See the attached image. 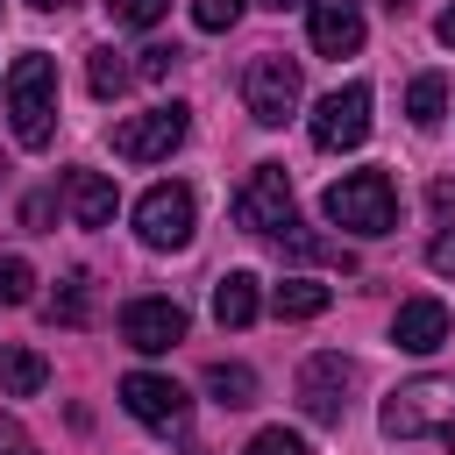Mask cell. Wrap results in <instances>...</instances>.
Instances as JSON below:
<instances>
[{"instance_id": "obj_1", "label": "cell", "mask_w": 455, "mask_h": 455, "mask_svg": "<svg viewBox=\"0 0 455 455\" xmlns=\"http://www.w3.org/2000/svg\"><path fill=\"white\" fill-rule=\"evenodd\" d=\"M7 121H14L21 149H43L57 135V64L43 50L14 57V71H7Z\"/></svg>"}, {"instance_id": "obj_2", "label": "cell", "mask_w": 455, "mask_h": 455, "mask_svg": "<svg viewBox=\"0 0 455 455\" xmlns=\"http://www.w3.org/2000/svg\"><path fill=\"white\" fill-rule=\"evenodd\" d=\"M377 427H384L391 441L441 434V441H448V455H455V377H412V384H398V391L384 398Z\"/></svg>"}, {"instance_id": "obj_3", "label": "cell", "mask_w": 455, "mask_h": 455, "mask_svg": "<svg viewBox=\"0 0 455 455\" xmlns=\"http://www.w3.org/2000/svg\"><path fill=\"white\" fill-rule=\"evenodd\" d=\"M320 213L348 235H391L398 228V185H391V171H348L320 192Z\"/></svg>"}, {"instance_id": "obj_4", "label": "cell", "mask_w": 455, "mask_h": 455, "mask_svg": "<svg viewBox=\"0 0 455 455\" xmlns=\"http://www.w3.org/2000/svg\"><path fill=\"white\" fill-rule=\"evenodd\" d=\"M242 107H249V121L284 128V121L299 114V57H284V50L249 57V71H242Z\"/></svg>"}, {"instance_id": "obj_5", "label": "cell", "mask_w": 455, "mask_h": 455, "mask_svg": "<svg viewBox=\"0 0 455 455\" xmlns=\"http://www.w3.org/2000/svg\"><path fill=\"white\" fill-rule=\"evenodd\" d=\"M185 128H192V114H185L178 100H164V107L128 114V121L114 128V156H128V164H164V156L185 142Z\"/></svg>"}, {"instance_id": "obj_6", "label": "cell", "mask_w": 455, "mask_h": 455, "mask_svg": "<svg viewBox=\"0 0 455 455\" xmlns=\"http://www.w3.org/2000/svg\"><path fill=\"white\" fill-rule=\"evenodd\" d=\"M235 220H242L249 235H284V228H291V178H284V164H256V171L242 178Z\"/></svg>"}, {"instance_id": "obj_7", "label": "cell", "mask_w": 455, "mask_h": 455, "mask_svg": "<svg viewBox=\"0 0 455 455\" xmlns=\"http://www.w3.org/2000/svg\"><path fill=\"white\" fill-rule=\"evenodd\" d=\"M192 228H199V206H192L185 185H149V192L135 199V235H142L149 249H185Z\"/></svg>"}, {"instance_id": "obj_8", "label": "cell", "mask_w": 455, "mask_h": 455, "mask_svg": "<svg viewBox=\"0 0 455 455\" xmlns=\"http://www.w3.org/2000/svg\"><path fill=\"white\" fill-rule=\"evenodd\" d=\"M348 391H355V363L348 355H306V370H299V405H306V419H320V427H341V412H348Z\"/></svg>"}, {"instance_id": "obj_9", "label": "cell", "mask_w": 455, "mask_h": 455, "mask_svg": "<svg viewBox=\"0 0 455 455\" xmlns=\"http://www.w3.org/2000/svg\"><path fill=\"white\" fill-rule=\"evenodd\" d=\"M370 135V85H334L320 107H313V149H355Z\"/></svg>"}, {"instance_id": "obj_10", "label": "cell", "mask_w": 455, "mask_h": 455, "mask_svg": "<svg viewBox=\"0 0 455 455\" xmlns=\"http://www.w3.org/2000/svg\"><path fill=\"white\" fill-rule=\"evenodd\" d=\"M121 341L142 348V355H164L185 341V306L178 299H128L121 306Z\"/></svg>"}, {"instance_id": "obj_11", "label": "cell", "mask_w": 455, "mask_h": 455, "mask_svg": "<svg viewBox=\"0 0 455 455\" xmlns=\"http://www.w3.org/2000/svg\"><path fill=\"white\" fill-rule=\"evenodd\" d=\"M121 405L142 419V427H156V434H171V427H185V391L171 384V377H156V370H128L121 377Z\"/></svg>"}, {"instance_id": "obj_12", "label": "cell", "mask_w": 455, "mask_h": 455, "mask_svg": "<svg viewBox=\"0 0 455 455\" xmlns=\"http://www.w3.org/2000/svg\"><path fill=\"white\" fill-rule=\"evenodd\" d=\"M306 28L320 57H348L363 50V0H306Z\"/></svg>"}, {"instance_id": "obj_13", "label": "cell", "mask_w": 455, "mask_h": 455, "mask_svg": "<svg viewBox=\"0 0 455 455\" xmlns=\"http://www.w3.org/2000/svg\"><path fill=\"white\" fill-rule=\"evenodd\" d=\"M391 341H398L405 355H434V348L448 341V306H441V299H405V306L391 313Z\"/></svg>"}, {"instance_id": "obj_14", "label": "cell", "mask_w": 455, "mask_h": 455, "mask_svg": "<svg viewBox=\"0 0 455 455\" xmlns=\"http://www.w3.org/2000/svg\"><path fill=\"white\" fill-rule=\"evenodd\" d=\"M64 206H71L78 228H107L121 199H114V178H107V171H71V178H64Z\"/></svg>"}, {"instance_id": "obj_15", "label": "cell", "mask_w": 455, "mask_h": 455, "mask_svg": "<svg viewBox=\"0 0 455 455\" xmlns=\"http://www.w3.org/2000/svg\"><path fill=\"white\" fill-rule=\"evenodd\" d=\"M256 306H263V299H256V277H249V270H228V277L213 284V320H220V327H249Z\"/></svg>"}, {"instance_id": "obj_16", "label": "cell", "mask_w": 455, "mask_h": 455, "mask_svg": "<svg viewBox=\"0 0 455 455\" xmlns=\"http://www.w3.org/2000/svg\"><path fill=\"white\" fill-rule=\"evenodd\" d=\"M50 384V363L36 348H0V398H36Z\"/></svg>"}, {"instance_id": "obj_17", "label": "cell", "mask_w": 455, "mask_h": 455, "mask_svg": "<svg viewBox=\"0 0 455 455\" xmlns=\"http://www.w3.org/2000/svg\"><path fill=\"white\" fill-rule=\"evenodd\" d=\"M270 306H277V320H313V313L334 306V291H327L320 277H284V284L270 291Z\"/></svg>"}, {"instance_id": "obj_18", "label": "cell", "mask_w": 455, "mask_h": 455, "mask_svg": "<svg viewBox=\"0 0 455 455\" xmlns=\"http://www.w3.org/2000/svg\"><path fill=\"white\" fill-rule=\"evenodd\" d=\"M206 391H213L228 412H242V405H256V370H249V363H213V370H206Z\"/></svg>"}, {"instance_id": "obj_19", "label": "cell", "mask_w": 455, "mask_h": 455, "mask_svg": "<svg viewBox=\"0 0 455 455\" xmlns=\"http://www.w3.org/2000/svg\"><path fill=\"white\" fill-rule=\"evenodd\" d=\"M405 114H412V128H434V121L448 114V78H441V71H419L412 92H405Z\"/></svg>"}, {"instance_id": "obj_20", "label": "cell", "mask_w": 455, "mask_h": 455, "mask_svg": "<svg viewBox=\"0 0 455 455\" xmlns=\"http://www.w3.org/2000/svg\"><path fill=\"white\" fill-rule=\"evenodd\" d=\"M128 78H135V64H121V50H92V64H85L92 100H121V92H128Z\"/></svg>"}, {"instance_id": "obj_21", "label": "cell", "mask_w": 455, "mask_h": 455, "mask_svg": "<svg viewBox=\"0 0 455 455\" xmlns=\"http://www.w3.org/2000/svg\"><path fill=\"white\" fill-rule=\"evenodd\" d=\"M107 14H114V28H156L171 14V0H107Z\"/></svg>"}, {"instance_id": "obj_22", "label": "cell", "mask_w": 455, "mask_h": 455, "mask_svg": "<svg viewBox=\"0 0 455 455\" xmlns=\"http://www.w3.org/2000/svg\"><path fill=\"white\" fill-rule=\"evenodd\" d=\"M28 291H36V270L21 256H0V306H28Z\"/></svg>"}, {"instance_id": "obj_23", "label": "cell", "mask_w": 455, "mask_h": 455, "mask_svg": "<svg viewBox=\"0 0 455 455\" xmlns=\"http://www.w3.org/2000/svg\"><path fill=\"white\" fill-rule=\"evenodd\" d=\"M43 313H50V320H64V327H78V320H85V277H64V291H57Z\"/></svg>"}, {"instance_id": "obj_24", "label": "cell", "mask_w": 455, "mask_h": 455, "mask_svg": "<svg viewBox=\"0 0 455 455\" xmlns=\"http://www.w3.org/2000/svg\"><path fill=\"white\" fill-rule=\"evenodd\" d=\"M192 21H199L206 36H220V28L242 21V0H192Z\"/></svg>"}, {"instance_id": "obj_25", "label": "cell", "mask_w": 455, "mask_h": 455, "mask_svg": "<svg viewBox=\"0 0 455 455\" xmlns=\"http://www.w3.org/2000/svg\"><path fill=\"white\" fill-rule=\"evenodd\" d=\"M242 455H306V441H299L291 427H263V434H256Z\"/></svg>"}, {"instance_id": "obj_26", "label": "cell", "mask_w": 455, "mask_h": 455, "mask_svg": "<svg viewBox=\"0 0 455 455\" xmlns=\"http://www.w3.org/2000/svg\"><path fill=\"white\" fill-rule=\"evenodd\" d=\"M171 64H178V50H171V43H149V50H135V78H171Z\"/></svg>"}, {"instance_id": "obj_27", "label": "cell", "mask_w": 455, "mask_h": 455, "mask_svg": "<svg viewBox=\"0 0 455 455\" xmlns=\"http://www.w3.org/2000/svg\"><path fill=\"white\" fill-rule=\"evenodd\" d=\"M427 206H434L441 228H455V178H434V185H427Z\"/></svg>"}, {"instance_id": "obj_28", "label": "cell", "mask_w": 455, "mask_h": 455, "mask_svg": "<svg viewBox=\"0 0 455 455\" xmlns=\"http://www.w3.org/2000/svg\"><path fill=\"white\" fill-rule=\"evenodd\" d=\"M50 213H57V199H50V192H28V199H21V228H36V235H43V228H50Z\"/></svg>"}, {"instance_id": "obj_29", "label": "cell", "mask_w": 455, "mask_h": 455, "mask_svg": "<svg viewBox=\"0 0 455 455\" xmlns=\"http://www.w3.org/2000/svg\"><path fill=\"white\" fill-rule=\"evenodd\" d=\"M427 263H434L441 277H455V228H448V235H434V249H427Z\"/></svg>"}, {"instance_id": "obj_30", "label": "cell", "mask_w": 455, "mask_h": 455, "mask_svg": "<svg viewBox=\"0 0 455 455\" xmlns=\"http://www.w3.org/2000/svg\"><path fill=\"white\" fill-rule=\"evenodd\" d=\"M0 455H36V441H28L14 419H0Z\"/></svg>"}, {"instance_id": "obj_31", "label": "cell", "mask_w": 455, "mask_h": 455, "mask_svg": "<svg viewBox=\"0 0 455 455\" xmlns=\"http://www.w3.org/2000/svg\"><path fill=\"white\" fill-rule=\"evenodd\" d=\"M434 36H441V43H448V50H455V0H448V7H441V21H434Z\"/></svg>"}, {"instance_id": "obj_32", "label": "cell", "mask_w": 455, "mask_h": 455, "mask_svg": "<svg viewBox=\"0 0 455 455\" xmlns=\"http://www.w3.org/2000/svg\"><path fill=\"white\" fill-rule=\"evenodd\" d=\"M384 7H391V14H405V7H412V0H384Z\"/></svg>"}, {"instance_id": "obj_33", "label": "cell", "mask_w": 455, "mask_h": 455, "mask_svg": "<svg viewBox=\"0 0 455 455\" xmlns=\"http://www.w3.org/2000/svg\"><path fill=\"white\" fill-rule=\"evenodd\" d=\"M263 7H277V14H284V7H299V0H263Z\"/></svg>"}, {"instance_id": "obj_34", "label": "cell", "mask_w": 455, "mask_h": 455, "mask_svg": "<svg viewBox=\"0 0 455 455\" xmlns=\"http://www.w3.org/2000/svg\"><path fill=\"white\" fill-rule=\"evenodd\" d=\"M28 7H71V0H28Z\"/></svg>"}, {"instance_id": "obj_35", "label": "cell", "mask_w": 455, "mask_h": 455, "mask_svg": "<svg viewBox=\"0 0 455 455\" xmlns=\"http://www.w3.org/2000/svg\"><path fill=\"white\" fill-rule=\"evenodd\" d=\"M0 171H7V164H0Z\"/></svg>"}]
</instances>
